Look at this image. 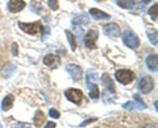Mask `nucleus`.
I'll list each match as a JSON object with an SVG mask.
<instances>
[{
    "instance_id": "b1692460",
    "label": "nucleus",
    "mask_w": 158,
    "mask_h": 128,
    "mask_svg": "<svg viewBox=\"0 0 158 128\" xmlns=\"http://www.w3.org/2000/svg\"><path fill=\"white\" fill-rule=\"evenodd\" d=\"M11 128H32V126H31V124H28V123L17 122V123H13Z\"/></svg>"
},
{
    "instance_id": "2eb2a0df",
    "label": "nucleus",
    "mask_w": 158,
    "mask_h": 128,
    "mask_svg": "<svg viewBox=\"0 0 158 128\" xmlns=\"http://www.w3.org/2000/svg\"><path fill=\"white\" fill-rule=\"evenodd\" d=\"M13 100H15L13 95H7V96L3 99V103H2V110H3V111H8V110H11L12 106H13Z\"/></svg>"
},
{
    "instance_id": "2f4dec72",
    "label": "nucleus",
    "mask_w": 158,
    "mask_h": 128,
    "mask_svg": "<svg viewBox=\"0 0 158 128\" xmlns=\"http://www.w3.org/2000/svg\"><path fill=\"white\" fill-rule=\"evenodd\" d=\"M150 2V0H144V3H149Z\"/></svg>"
},
{
    "instance_id": "ddd939ff",
    "label": "nucleus",
    "mask_w": 158,
    "mask_h": 128,
    "mask_svg": "<svg viewBox=\"0 0 158 128\" xmlns=\"http://www.w3.org/2000/svg\"><path fill=\"white\" fill-rule=\"evenodd\" d=\"M90 15H91L92 17H95L96 20H107V19L111 17L108 13L103 12V11H99L98 8H91L90 9Z\"/></svg>"
},
{
    "instance_id": "7ed1b4c3",
    "label": "nucleus",
    "mask_w": 158,
    "mask_h": 128,
    "mask_svg": "<svg viewBox=\"0 0 158 128\" xmlns=\"http://www.w3.org/2000/svg\"><path fill=\"white\" fill-rule=\"evenodd\" d=\"M123 41H124V44L128 48H132V49H137L140 46V40H138V37L133 32H125L123 34Z\"/></svg>"
},
{
    "instance_id": "6ab92c4d",
    "label": "nucleus",
    "mask_w": 158,
    "mask_h": 128,
    "mask_svg": "<svg viewBox=\"0 0 158 128\" xmlns=\"http://www.w3.org/2000/svg\"><path fill=\"white\" fill-rule=\"evenodd\" d=\"M117 6L125 9H132L135 7V0H117Z\"/></svg>"
},
{
    "instance_id": "1a4fd4ad",
    "label": "nucleus",
    "mask_w": 158,
    "mask_h": 128,
    "mask_svg": "<svg viewBox=\"0 0 158 128\" xmlns=\"http://www.w3.org/2000/svg\"><path fill=\"white\" fill-rule=\"evenodd\" d=\"M103 31L110 37H117L118 34H120V28H118V25L115 23H110V24H107V25H104Z\"/></svg>"
},
{
    "instance_id": "0eeeda50",
    "label": "nucleus",
    "mask_w": 158,
    "mask_h": 128,
    "mask_svg": "<svg viewBox=\"0 0 158 128\" xmlns=\"http://www.w3.org/2000/svg\"><path fill=\"white\" fill-rule=\"evenodd\" d=\"M66 71L70 74V77L73 78L74 81H81L82 77H83L82 69L79 67L78 65H74V63H70V65L66 66Z\"/></svg>"
},
{
    "instance_id": "bb28decb",
    "label": "nucleus",
    "mask_w": 158,
    "mask_h": 128,
    "mask_svg": "<svg viewBox=\"0 0 158 128\" xmlns=\"http://www.w3.org/2000/svg\"><path fill=\"white\" fill-rule=\"evenodd\" d=\"M49 115H50L53 119H58V117H59V112L57 110H54V108H50V111H49Z\"/></svg>"
},
{
    "instance_id": "a878e982",
    "label": "nucleus",
    "mask_w": 158,
    "mask_h": 128,
    "mask_svg": "<svg viewBox=\"0 0 158 128\" xmlns=\"http://www.w3.org/2000/svg\"><path fill=\"white\" fill-rule=\"evenodd\" d=\"M48 6L50 7L53 11H57L58 7H59V4H58V0H49L48 2Z\"/></svg>"
},
{
    "instance_id": "f03ea898",
    "label": "nucleus",
    "mask_w": 158,
    "mask_h": 128,
    "mask_svg": "<svg viewBox=\"0 0 158 128\" xmlns=\"http://www.w3.org/2000/svg\"><path fill=\"white\" fill-rule=\"evenodd\" d=\"M19 27L23 29L24 32H27L29 34H37L40 32L44 31V27L41 23H20Z\"/></svg>"
},
{
    "instance_id": "aec40b11",
    "label": "nucleus",
    "mask_w": 158,
    "mask_h": 128,
    "mask_svg": "<svg viewBox=\"0 0 158 128\" xmlns=\"http://www.w3.org/2000/svg\"><path fill=\"white\" fill-rule=\"evenodd\" d=\"M45 122V115H44L42 111H37L36 115H34V124H36L37 127L42 126V123Z\"/></svg>"
},
{
    "instance_id": "f3484780",
    "label": "nucleus",
    "mask_w": 158,
    "mask_h": 128,
    "mask_svg": "<svg viewBox=\"0 0 158 128\" xmlns=\"http://www.w3.org/2000/svg\"><path fill=\"white\" fill-rule=\"evenodd\" d=\"M15 70H16V66H15V63L9 62V63H7V65H6V67H4L3 75L6 77V78H9V77H11L13 73H15Z\"/></svg>"
},
{
    "instance_id": "c85d7f7f",
    "label": "nucleus",
    "mask_w": 158,
    "mask_h": 128,
    "mask_svg": "<svg viewBox=\"0 0 158 128\" xmlns=\"http://www.w3.org/2000/svg\"><path fill=\"white\" fill-rule=\"evenodd\" d=\"M96 119H87V120H85V122H83L82 123V124H81V127H85V126H87V124H90V123H92V122H95Z\"/></svg>"
},
{
    "instance_id": "423d86ee",
    "label": "nucleus",
    "mask_w": 158,
    "mask_h": 128,
    "mask_svg": "<svg viewBox=\"0 0 158 128\" xmlns=\"http://www.w3.org/2000/svg\"><path fill=\"white\" fill-rule=\"evenodd\" d=\"M98 32L95 29H92V31H88L85 36V45L88 48V49H95L96 48V40H98Z\"/></svg>"
},
{
    "instance_id": "c756f323",
    "label": "nucleus",
    "mask_w": 158,
    "mask_h": 128,
    "mask_svg": "<svg viewBox=\"0 0 158 128\" xmlns=\"http://www.w3.org/2000/svg\"><path fill=\"white\" fill-rule=\"evenodd\" d=\"M57 126H56V123H54V122H49L48 123V124L45 126V128H56Z\"/></svg>"
},
{
    "instance_id": "4be33fe9",
    "label": "nucleus",
    "mask_w": 158,
    "mask_h": 128,
    "mask_svg": "<svg viewBox=\"0 0 158 128\" xmlns=\"http://www.w3.org/2000/svg\"><path fill=\"white\" fill-rule=\"evenodd\" d=\"M148 37H149L150 42L153 45H157V32L156 31H149L148 32Z\"/></svg>"
},
{
    "instance_id": "393cba45",
    "label": "nucleus",
    "mask_w": 158,
    "mask_h": 128,
    "mask_svg": "<svg viewBox=\"0 0 158 128\" xmlns=\"http://www.w3.org/2000/svg\"><path fill=\"white\" fill-rule=\"evenodd\" d=\"M157 8H158V6L154 4V6L149 9V15H150V17L153 19V20H157Z\"/></svg>"
},
{
    "instance_id": "9d476101",
    "label": "nucleus",
    "mask_w": 158,
    "mask_h": 128,
    "mask_svg": "<svg viewBox=\"0 0 158 128\" xmlns=\"http://www.w3.org/2000/svg\"><path fill=\"white\" fill-rule=\"evenodd\" d=\"M61 60H59V57L56 56V54H48V56L44 58V63H45L46 66H49L50 69H56L61 65Z\"/></svg>"
},
{
    "instance_id": "6e6552de",
    "label": "nucleus",
    "mask_w": 158,
    "mask_h": 128,
    "mask_svg": "<svg viewBox=\"0 0 158 128\" xmlns=\"http://www.w3.org/2000/svg\"><path fill=\"white\" fill-rule=\"evenodd\" d=\"M66 98L70 102L73 103H81L82 102V98H83V92L81 90H78V88H70V90L66 91Z\"/></svg>"
},
{
    "instance_id": "7c9ffc66",
    "label": "nucleus",
    "mask_w": 158,
    "mask_h": 128,
    "mask_svg": "<svg viewBox=\"0 0 158 128\" xmlns=\"http://www.w3.org/2000/svg\"><path fill=\"white\" fill-rule=\"evenodd\" d=\"M144 128H157V126H156V124H148V126H145Z\"/></svg>"
},
{
    "instance_id": "412c9836",
    "label": "nucleus",
    "mask_w": 158,
    "mask_h": 128,
    "mask_svg": "<svg viewBox=\"0 0 158 128\" xmlns=\"http://www.w3.org/2000/svg\"><path fill=\"white\" fill-rule=\"evenodd\" d=\"M66 37H67L69 42H70L71 50H75V49H77V40H75V37H74L73 32L71 31H66Z\"/></svg>"
},
{
    "instance_id": "20e7f679",
    "label": "nucleus",
    "mask_w": 158,
    "mask_h": 128,
    "mask_svg": "<svg viewBox=\"0 0 158 128\" xmlns=\"http://www.w3.org/2000/svg\"><path fill=\"white\" fill-rule=\"evenodd\" d=\"M135 100L136 102H127V103H124V107L125 110H145L146 108V105L144 103V100L141 99V96L138 95V94H135Z\"/></svg>"
},
{
    "instance_id": "9b49d317",
    "label": "nucleus",
    "mask_w": 158,
    "mask_h": 128,
    "mask_svg": "<svg viewBox=\"0 0 158 128\" xmlns=\"http://www.w3.org/2000/svg\"><path fill=\"white\" fill-rule=\"evenodd\" d=\"M25 8V2L24 0H9L8 9L11 12H20Z\"/></svg>"
},
{
    "instance_id": "dca6fc26",
    "label": "nucleus",
    "mask_w": 158,
    "mask_h": 128,
    "mask_svg": "<svg viewBox=\"0 0 158 128\" xmlns=\"http://www.w3.org/2000/svg\"><path fill=\"white\" fill-rule=\"evenodd\" d=\"M87 86H88V90H90V98H91V99H98V98H99L98 85L95 82H90V83H87Z\"/></svg>"
},
{
    "instance_id": "f257e3e1",
    "label": "nucleus",
    "mask_w": 158,
    "mask_h": 128,
    "mask_svg": "<svg viewBox=\"0 0 158 128\" xmlns=\"http://www.w3.org/2000/svg\"><path fill=\"white\" fill-rule=\"evenodd\" d=\"M115 77L118 82L123 83V85H129V83L135 81V78H136L135 73L131 71V70H127V69H124V70H117Z\"/></svg>"
},
{
    "instance_id": "39448f33",
    "label": "nucleus",
    "mask_w": 158,
    "mask_h": 128,
    "mask_svg": "<svg viewBox=\"0 0 158 128\" xmlns=\"http://www.w3.org/2000/svg\"><path fill=\"white\" fill-rule=\"evenodd\" d=\"M138 88L145 92V94H148V92H150L153 88H154V82H153L152 77H142L140 83H138Z\"/></svg>"
},
{
    "instance_id": "f8f14e48",
    "label": "nucleus",
    "mask_w": 158,
    "mask_h": 128,
    "mask_svg": "<svg viewBox=\"0 0 158 128\" xmlns=\"http://www.w3.org/2000/svg\"><path fill=\"white\" fill-rule=\"evenodd\" d=\"M157 63H158V57L157 54H150L146 58V66L150 71H157Z\"/></svg>"
},
{
    "instance_id": "5701e85b",
    "label": "nucleus",
    "mask_w": 158,
    "mask_h": 128,
    "mask_svg": "<svg viewBox=\"0 0 158 128\" xmlns=\"http://www.w3.org/2000/svg\"><path fill=\"white\" fill-rule=\"evenodd\" d=\"M87 83H90V82H95L96 83V74H95V71H94V70H88L87 71Z\"/></svg>"
},
{
    "instance_id": "473e14b6",
    "label": "nucleus",
    "mask_w": 158,
    "mask_h": 128,
    "mask_svg": "<svg viewBox=\"0 0 158 128\" xmlns=\"http://www.w3.org/2000/svg\"><path fill=\"white\" fill-rule=\"evenodd\" d=\"M98 2H104V0H98Z\"/></svg>"
},
{
    "instance_id": "a211bd4d",
    "label": "nucleus",
    "mask_w": 158,
    "mask_h": 128,
    "mask_svg": "<svg viewBox=\"0 0 158 128\" xmlns=\"http://www.w3.org/2000/svg\"><path fill=\"white\" fill-rule=\"evenodd\" d=\"M102 82L104 83V85L107 86V88L110 91H112V92H115V87H113V82H112V79H111V77L108 75V74H103V77H102Z\"/></svg>"
},
{
    "instance_id": "cd10ccee",
    "label": "nucleus",
    "mask_w": 158,
    "mask_h": 128,
    "mask_svg": "<svg viewBox=\"0 0 158 128\" xmlns=\"http://www.w3.org/2000/svg\"><path fill=\"white\" fill-rule=\"evenodd\" d=\"M12 54H13V56H17V54H19V48H17L16 42L12 44Z\"/></svg>"
},
{
    "instance_id": "4468645a",
    "label": "nucleus",
    "mask_w": 158,
    "mask_h": 128,
    "mask_svg": "<svg viewBox=\"0 0 158 128\" xmlns=\"http://www.w3.org/2000/svg\"><path fill=\"white\" fill-rule=\"evenodd\" d=\"M90 23V19H88L87 15H79L73 19V24L74 25H86V24Z\"/></svg>"
}]
</instances>
